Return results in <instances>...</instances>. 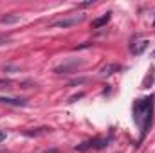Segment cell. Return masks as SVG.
Listing matches in <instances>:
<instances>
[{
  "mask_svg": "<svg viewBox=\"0 0 155 153\" xmlns=\"http://www.w3.org/2000/svg\"><path fill=\"white\" fill-rule=\"evenodd\" d=\"M152 117H153V97L152 96L141 97L134 103V121L137 122L141 130V141L146 137L152 126Z\"/></svg>",
  "mask_w": 155,
  "mask_h": 153,
  "instance_id": "obj_1",
  "label": "cell"
},
{
  "mask_svg": "<svg viewBox=\"0 0 155 153\" xmlns=\"http://www.w3.org/2000/svg\"><path fill=\"white\" fill-rule=\"evenodd\" d=\"M112 137H94V139H88L81 144L76 146V151H88V150H105L108 144H110Z\"/></svg>",
  "mask_w": 155,
  "mask_h": 153,
  "instance_id": "obj_2",
  "label": "cell"
},
{
  "mask_svg": "<svg viewBox=\"0 0 155 153\" xmlns=\"http://www.w3.org/2000/svg\"><path fill=\"white\" fill-rule=\"evenodd\" d=\"M85 16L83 15H74V16H67V18H61V20H56L51 27H72V25H78L79 22H83Z\"/></svg>",
  "mask_w": 155,
  "mask_h": 153,
  "instance_id": "obj_3",
  "label": "cell"
},
{
  "mask_svg": "<svg viewBox=\"0 0 155 153\" xmlns=\"http://www.w3.org/2000/svg\"><path fill=\"white\" fill-rule=\"evenodd\" d=\"M121 70H123V67H121L119 63H108V65H105V67L99 70V76L108 77V76H112V74H116V72H121Z\"/></svg>",
  "mask_w": 155,
  "mask_h": 153,
  "instance_id": "obj_4",
  "label": "cell"
},
{
  "mask_svg": "<svg viewBox=\"0 0 155 153\" xmlns=\"http://www.w3.org/2000/svg\"><path fill=\"white\" fill-rule=\"evenodd\" d=\"M0 103H2V105H9V106H25V105H27V101H25V99L5 97V96H0Z\"/></svg>",
  "mask_w": 155,
  "mask_h": 153,
  "instance_id": "obj_5",
  "label": "cell"
},
{
  "mask_svg": "<svg viewBox=\"0 0 155 153\" xmlns=\"http://www.w3.org/2000/svg\"><path fill=\"white\" fill-rule=\"evenodd\" d=\"M49 132H51V128H47V126H41V128L25 130V132H24V135H25V137H40V135H45V133H49Z\"/></svg>",
  "mask_w": 155,
  "mask_h": 153,
  "instance_id": "obj_6",
  "label": "cell"
},
{
  "mask_svg": "<svg viewBox=\"0 0 155 153\" xmlns=\"http://www.w3.org/2000/svg\"><path fill=\"white\" fill-rule=\"evenodd\" d=\"M110 22V13H105L103 16H99V18H96V20H92V27L94 29H99V27H103V25H107Z\"/></svg>",
  "mask_w": 155,
  "mask_h": 153,
  "instance_id": "obj_7",
  "label": "cell"
},
{
  "mask_svg": "<svg viewBox=\"0 0 155 153\" xmlns=\"http://www.w3.org/2000/svg\"><path fill=\"white\" fill-rule=\"evenodd\" d=\"M146 47H148V40H141V41H137V43L132 45V52L134 54H143Z\"/></svg>",
  "mask_w": 155,
  "mask_h": 153,
  "instance_id": "obj_8",
  "label": "cell"
},
{
  "mask_svg": "<svg viewBox=\"0 0 155 153\" xmlns=\"http://www.w3.org/2000/svg\"><path fill=\"white\" fill-rule=\"evenodd\" d=\"M18 20H20L18 16H4V18H0L2 24H13V22H18Z\"/></svg>",
  "mask_w": 155,
  "mask_h": 153,
  "instance_id": "obj_9",
  "label": "cell"
},
{
  "mask_svg": "<svg viewBox=\"0 0 155 153\" xmlns=\"http://www.w3.org/2000/svg\"><path fill=\"white\" fill-rule=\"evenodd\" d=\"M9 83H11L9 79H0V88H2V86H7Z\"/></svg>",
  "mask_w": 155,
  "mask_h": 153,
  "instance_id": "obj_10",
  "label": "cell"
},
{
  "mask_svg": "<svg viewBox=\"0 0 155 153\" xmlns=\"http://www.w3.org/2000/svg\"><path fill=\"white\" fill-rule=\"evenodd\" d=\"M94 2L92 0H88V2H83V4H79V7H87V5H92Z\"/></svg>",
  "mask_w": 155,
  "mask_h": 153,
  "instance_id": "obj_11",
  "label": "cell"
},
{
  "mask_svg": "<svg viewBox=\"0 0 155 153\" xmlns=\"http://www.w3.org/2000/svg\"><path fill=\"white\" fill-rule=\"evenodd\" d=\"M5 137H7V133H5V132H2V130H0V142H2V141H5Z\"/></svg>",
  "mask_w": 155,
  "mask_h": 153,
  "instance_id": "obj_12",
  "label": "cell"
},
{
  "mask_svg": "<svg viewBox=\"0 0 155 153\" xmlns=\"http://www.w3.org/2000/svg\"><path fill=\"white\" fill-rule=\"evenodd\" d=\"M43 153H58V150H54V148H52V150H45Z\"/></svg>",
  "mask_w": 155,
  "mask_h": 153,
  "instance_id": "obj_13",
  "label": "cell"
},
{
  "mask_svg": "<svg viewBox=\"0 0 155 153\" xmlns=\"http://www.w3.org/2000/svg\"><path fill=\"white\" fill-rule=\"evenodd\" d=\"M152 56H153V58H155V50H153V54H152Z\"/></svg>",
  "mask_w": 155,
  "mask_h": 153,
  "instance_id": "obj_14",
  "label": "cell"
}]
</instances>
